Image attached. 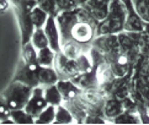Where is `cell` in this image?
Masks as SVG:
<instances>
[{"mask_svg":"<svg viewBox=\"0 0 149 125\" xmlns=\"http://www.w3.org/2000/svg\"><path fill=\"white\" fill-rule=\"evenodd\" d=\"M127 19V9L121 0H110L109 14L96 27V36L117 34L125 31V22Z\"/></svg>","mask_w":149,"mask_h":125,"instance_id":"6da1fadb","label":"cell"},{"mask_svg":"<svg viewBox=\"0 0 149 125\" xmlns=\"http://www.w3.org/2000/svg\"><path fill=\"white\" fill-rule=\"evenodd\" d=\"M33 88L20 81H13L10 86L6 88V91L3 93L4 98L6 100V103L11 111L15 109L25 108L26 103L29 102L31 95H32Z\"/></svg>","mask_w":149,"mask_h":125,"instance_id":"7a4b0ae2","label":"cell"},{"mask_svg":"<svg viewBox=\"0 0 149 125\" xmlns=\"http://www.w3.org/2000/svg\"><path fill=\"white\" fill-rule=\"evenodd\" d=\"M38 67H40L38 64H26L24 60H20L16 74L14 76V81L24 82L32 88L40 86L38 76H37Z\"/></svg>","mask_w":149,"mask_h":125,"instance_id":"3957f363","label":"cell"},{"mask_svg":"<svg viewBox=\"0 0 149 125\" xmlns=\"http://www.w3.org/2000/svg\"><path fill=\"white\" fill-rule=\"evenodd\" d=\"M93 48L99 50L104 56L120 52L118 37L116 34H101L93 41Z\"/></svg>","mask_w":149,"mask_h":125,"instance_id":"277c9868","label":"cell"},{"mask_svg":"<svg viewBox=\"0 0 149 125\" xmlns=\"http://www.w3.org/2000/svg\"><path fill=\"white\" fill-rule=\"evenodd\" d=\"M48 106V102L45 98V93H43V87L37 86L33 88L32 95H31L29 102L25 106V111L27 112L30 115H32L35 119L38 117V114L43 111V109Z\"/></svg>","mask_w":149,"mask_h":125,"instance_id":"5b68a950","label":"cell"},{"mask_svg":"<svg viewBox=\"0 0 149 125\" xmlns=\"http://www.w3.org/2000/svg\"><path fill=\"white\" fill-rule=\"evenodd\" d=\"M15 15L19 20V25H20V28H21V39H22V44L27 43L31 39V36H32L33 31H35V26L31 21L30 17V12L25 11V10L16 8V6H13Z\"/></svg>","mask_w":149,"mask_h":125,"instance_id":"8992f818","label":"cell"},{"mask_svg":"<svg viewBox=\"0 0 149 125\" xmlns=\"http://www.w3.org/2000/svg\"><path fill=\"white\" fill-rule=\"evenodd\" d=\"M43 31L48 39L49 47L57 53L61 50V34H59V28H58L57 21L54 16H48L46 23L43 26Z\"/></svg>","mask_w":149,"mask_h":125,"instance_id":"52a82bcc","label":"cell"},{"mask_svg":"<svg viewBox=\"0 0 149 125\" xmlns=\"http://www.w3.org/2000/svg\"><path fill=\"white\" fill-rule=\"evenodd\" d=\"M83 6L96 21H102L109 14V3L105 0H88Z\"/></svg>","mask_w":149,"mask_h":125,"instance_id":"ba28073f","label":"cell"},{"mask_svg":"<svg viewBox=\"0 0 149 125\" xmlns=\"http://www.w3.org/2000/svg\"><path fill=\"white\" fill-rule=\"evenodd\" d=\"M56 85L62 93L63 101L74 100V98L79 97V95L81 93V88L72 80H58Z\"/></svg>","mask_w":149,"mask_h":125,"instance_id":"9c48e42d","label":"cell"},{"mask_svg":"<svg viewBox=\"0 0 149 125\" xmlns=\"http://www.w3.org/2000/svg\"><path fill=\"white\" fill-rule=\"evenodd\" d=\"M94 67H95V76H96V81H97L99 87L106 85V83L112 82L115 80L113 71L107 61H105V60L101 61Z\"/></svg>","mask_w":149,"mask_h":125,"instance_id":"30bf717a","label":"cell"},{"mask_svg":"<svg viewBox=\"0 0 149 125\" xmlns=\"http://www.w3.org/2000/svg\"><path fill=\"white\" fill-rule=\"evenodd\" d=\"M37 76H38L40 86L54 85L59 80V76L53 66H40L38 71H37Z\"/></svg>","mask_w":149,"mask_h":125,"instance_id":"8fae6325","label":"cell"},{"mask_svg":"<svg viewBox=\"0 0 149 125\" xmlns=\"http://www.w3.org/2000/svg\"><path fill=\"white\" fill-rule=\"evenodd\" d=\"M85 49V45L79 44L73 39L61 42V52L69 59H77Z\"/></svg>","mask_w":149,"mask_h":125,"instance_id":"7c38bea8","label":"cell"},{"mask_svg":"<svg viewBox=\"0 0 149 125\" xmlns=\"http://www.w3.org/2000/svg\"><path fill=\"white\" fill-rule=\"evenodd\" d=\"M123 104L120 100H109L105 102L104 106V115L109 119H113L123 112Z\"/></svg>","mask_w":149,"mask_h":125,"instance_id":"4fadbf2b","label":"cell"},{"mask_svg":"<svg viewBox=\"0 0 149 125\" xmlns=\"http://www.w3.org/2000/svg\"><path fill=\"white\" fill-rule=\"evenodd\" d=\"M43 93H45V98L46 101L48 102V104H52V106H59V104L63 103V97L61 91L58 90L57 85H49L46 86L43 88Z\"/></svg>","mask_w":149,"mask_h":125,"instance_id":"5bb4252c","label":"cell"},{"mask_svg":"<svg viewBox=\"0 0 149 125\" xmlns=\"http://www.w3.org/2000/svg\"><path fill=\"white\" fill-rule=\"evenodd\" d=\"M56 58V52L51 47H46L37 50V62L40 66H53Z\"/></svg>","mask_w":149,"mask_h":125,"instance_id":"9a60e30c","label":"cell"},{"mask_svg":"<svg viewBox=\"0 0 149 125\" xmlns=\"http://www.w3.org/2000/svg\"><path fill=\"white\" fill-rule=\"evenodd\" d=\"M74 122H77L74 119V115L72 114V112L65 107V106H57L56 109V118L53 124H73Z\"/></svg>","mask_w":149,"mask_h":125,"instance_id":"2e32d148","label":"cell"},{"mask_svg":"<svg viewBox=\"0 0 149 125\" xmlns=\"http://www.w3.org/2000/svg\"><path fill=\"white\" fill-rule=\"evenodd\" d=\"M21 60H24L26 64H38L37 62V49L31 43V41L22 44L21 50Z\"/></svg>","mask_w":149,"mask_h":125,"instance_id":"e0dca14e","label":"cell"},{"mask_svg":"<svg viewBox=\"0 0 149 125\" xmlns=\"http://www.w3.org/2000/svg\"><path fill=\"white\" fill-rule=\"evenodd\" d=\"M48 16L49 15L46 11H43L41 8H38L37 5L30 12V17H31V21H32V23L35 26V28H43V26L46 23L47 19H48Z\"/></svg>","mask_w":149,"mask_h":125,"instance_id":"ac0fdd59","label":"cell"},{"mask_svg":"<svg viewBox=\"0 0 149 125\" xmlns=\"http://www.w3.org/2000/svg\"><path fill=\"white\" fill-rule=\"evenodd\" d=\"M56 109H57V106L48 104V106L38 114V117L35 119V124H51V123H53L54 122V118H56Z\"/></svg>","mask_w":149,"mask_h":125,"instance_id":"d6986e66","label":"cell"},{"mask_svg":"<svg viewBox=\"0 0 149 125\" xmlns=\"http://www.w3.org/2000/svg\"><path fill=\"white\" fill-rule=\"evenodd\" d=\"M30 41L37 50H40L42 48H46V47H49L48 39H47V36L45 33L43 28H35Z\"/></svg>","mask_w":149,"mask_h":125,"instance_id":"ffe728a7","label":"cell"},{"mask_svg":"<svg viewBox=\"0 0 149 125\" xmlns=\"http://www.w3.org/2000/svg\"><path fill=\"white\" fill-rule=\"evenodd\" d=\"M10 118L15 124H35V118L25 111V109H15L10 113Z\"/></svg>","mask_w":149,"mask_h":125,"instance_id":"44dd1931","label":"cell"},{"mask_svg":"<svg viewBox=\"0 0 149 125\" xmlns=\"http://www.w3.org/2000/svg\"><path fill=\"white\" fill-rule=\"evenodd\" d=\"M136 111H123L120 115L113 118V123L116 124H137L141 123L139 115L134 114Z\"/></svg>","mask_w":149,"mask_h":125,"instance_id":"7402d4cb","label":"cell"},{"mask_svg":"<svg viewBox=\"0 0 149 125\" xmlns=\"http://www.w3.org/2000/svg\"><path fill=\"white\" fill-rule=\"evenodd\" d=\"M138 15L144 22H149V0H133Z\"/></svg>","mask_w":149,"mask_h":125,"instance_id":"603a6c76","label":"cell"},{"mask_svg":"<svg viewBox=\"0 0 149 125\" xmlns=\"http://www.w3.org/2000/svg\"><path fill=\"white\" fill-rule=\"evenodd\" d=\"M37 6L41 8L43 11H46L49 16H57L58 9L56 0H37Z\"/></svg>","mask_w":149,"mask_h":125,"instance_id":"cb8c5ba5","label":"cell"},{"mask_svg":"<svg viewBox=\"0 0 149 125\" xmlns=\"http://www.w3.org/2000/svg\"><path fill=\"white\" fill-rule=\"evenodd\" d=\"M58 12L59 11H70V10L77 9L79 5L77 0H56Z\"/></svg>","mask_w":149,"mask_h":125,"instance_id":"d4e9b609","label":"cell"},{"mask_svg":"<svg viewBox=\"0 0 149 125\" xmlns=\"http://www.w3.org/2000/svg\"><path fill=\"white\" fill-rule=\"evenodd\" d=\"M10 113H11V109L9 108L6 100L4 98V96H0V122L4 120L5 118L10 117Z\"/></svg>","mask_w":149,"mask_h":125,"instance_id":"484cf974","label":"cell"},{"mask_svg":"<svg viewBox=\"0 0 149 125\" xmlns=\"http://www.w3.org/2000/svg\"><path fill=\"white\" fill-rule=\"evenodd\" d=\"M84 123H86V124H104V123H106V120L99 115H95V114H88Z\"/></svg>","mask_w":149,"mask_h":125,"instance_id":"4316f807","label":"cell"},{"mask_svg":"<svg viewBox=\"0 0 149 125\" xmlns=\"http://www.w3.org/2000/svg\"><path fill=\"white\" fill-rule=\"evenodd\" d=\"M11 3L9 0H0V12H4L10 8Z\"/></svg>","mask_w":149,"mask_h":125,"instance_id":"83f0119b","label":"cell"},{"mask_svg":"<svg viewBox=\"0 0 149 125\" xmlns=\"http://www.w3.org/2000/svg\"><path fill=\"white\" fill-rule=\"evenodd\" d=\"M86 1H88V0H77V3H78L79 6H80V5H84V4L86 3Z\"/></svg>","mask_w":149,"mask_h":125,"instance_id":"f1b7e54d","label":"cell"},{"mask_svg":"<svg viewBox=\"0 0 149 125\" xmlns=\"http://www.w3.org/2000/svg\"><path fill=\"white\" fill-rule=\"evenodd\" d=\"M105 1H106V3H110V0H105Z\"/></svg>","mask_w":149,"mask_h":125,"instance_id":"f546056e","label":"cell"},{"mask_svg":"<svg viewBox=\"0 0 149 125\" xmlns=\"http://www.w3.org/2000/svg\"><path fill=\"white\" fill-rule=\"evenodd\" d=\"M36 1H37V0H36Z\"/></svg>","mask_w":149,"mask_h":125,"instance_id":"4dcf8cb0","label":"cell"}]
</instances>
